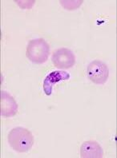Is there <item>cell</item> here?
Instances as JSON below:
<instances>
[{
	"label": "cell",
	"instance_id": "obj_1",
	"mask_svg": "<svg viewBox=\"0 0 117 158\" xmlns=\"http://www.w3.org/2000/svg\"><path fill=\"white\" fill-rule=\"evenodd\" d=\"M7 139L10 146L19 152H28L34 145L32 133L24 127L12 129L8 134Z\"/></svg>",
	"mask_w": 117,
	"mask_h": 158
},
{
	"label": "cell",
	"instance_id": "obj_5",
	"mask_svg": "<svg viewBox=\"0 0 117 158\" xmlns=\"http://www.w3.org/2000/svg\"><path fill=\"white\" fill-rule=\"evenodd\" d=\"M0 114L4 118L14 117L18 112V105L14 98L6 91H1Z\"/></svg>",
	"mask_w": 117,
	"mask_h": 158
},
{
	"label": "cell",
	"instance_id": "obj_7",
	"mask_svg": "<svg viewBox=\"0 0 117 158\" xmlns=\"http://www.w3.org/2000/svg\"><path fill=\"white\" fill-rule=\"evenodd\" d=\"M80 156L82 158H102L103 149L96 141H85L80 147Z\"/></svg>",
	"mask_w": 117,
	"mask_h": 158
},
{
	"label": "cell",
	"instance_id": "obj_4",
	"mask_svg": "<svg viewBox=\"0 0 117 158\" xmlns=\"http://www.w3.org/2000/svg\"><path fill=\"white\" fill-rule=\"evenodd\" d=\"M52 62L54 66L58 69H70L76 63V56L69 49H58L53 54Z\"/></svg>",
	"mask_w": 117,
	"mask_h": 158
},
{
	"label": "cell",
	"instance_id": "obj_8",
	"mask_svg": "<svg viewBox=\"0 0 117 158\" xmlns=\"http://www.w3.org/2000/svg\"><path fill=\"white\" fill-rule=\"evenodd\" d=\"M83 0H75V1H70V0H66V1H63L61 0L60 3L65 9L68 10H76V8H78L79 6L82 4Z\"/></svg>",
	"mask_w": 117,
	"mask_h": 158
},
{
	"label": "cell",
	"instance_id": "obj_3",
	"mask_svg": "<svg viewBox=\"0 0 117 158\" xmlns=\"http://www.w3.org/2000/svg\"><path fill=\"white\" fill-rule=\"evenodd\" d=\"M87 75L88 79L96 85H103L107 81L109 69L104 62L95 60L88 65Z\"/></svg>",
	"mask_w": 117,
	"mask_h": 158
},
{
	"label": "cell",
	"instance_id": "obj_6",
	"mask_svg": "<svg viewBox=\"0 0 117 158\" xmlns=\"http://www.w3.org/2000/svg\"><path fill=\"white\" fill-rule=\"evenodd\" d=\"M70 77V74L65 71H60V70H55L49 73L47 77H45L43 81V91L46 95H51L52 94L53 85L55 83L58 82L63 80H67Z\"/></svg>",
	"mask_w": 117,
	"mask_h": 158
},
{
	"label": "cell",
	"instance_id": "obj_2",
	"mask_svg": "<svg viewBox=\"0 0 117 158\" xmlns=\"http://www.w3.org/2000/svg\"><path fill=\"white\" fill-rule=\"evenodd\" d=\"M26 54L28 59L34 63H44L48 59L50 46L43 39H33L28 43Z\"/></svg>",
	"mask_w": 117,
	"mask_h": 158
}]
</instances>
